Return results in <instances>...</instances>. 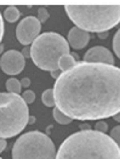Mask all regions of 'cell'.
<instances>
[{
    "mask_svg": "<svg viewBox=\"0 0 120 159\" xmlns=\"http://www.w3.org/2000/svg\"><path fill=\"white\" fill-rule=\"evenodd\" d=\"M55 106L70 119L101 120L120 113V68L77 62L53 86Z\"/></svg>",
    "mask_w": 120,
    "mask_h": 159,
    "instance_id": "1",
    "label": "cell"
},
{
    "mask_svg": "<svg viewBox=\"0 0 120 159\" xmlns=\"http://www.w3.org/2000/svg\"><path fill=\"white\" fill-rule=\"evenodd\" d=\"M55 159H120V148L107 134L80 130L62 142Z\"/></svg>",
    "mask_w": 120,
    "mask_h": 159,
    "instance_id": "2",
    "label": "cell"
},
{
    "mask_svg": "<svg viewBox=\"0 0 120 159\" xmlns=\"http://www.w3.org/2000/svg\"><path fill=\"white\" fill-rule=\"evenodd\" d=\"M70 21L85 32H108L120 23L119 2H79L64 6Z\"/></svg>",
    "mask_w": 120,
    "mask_h": 159,
    "instance_id": "3",
    "label": "cell"
},
{
    "mask_svg": "<svg viewBox=\"0 0 120 159\" xmlns=\"http://www.w3.org/2000/svg\"><path fill=\"white\" fill-rule=\"evenodd\" d=\"M66 53H69L68 41L55 32L40 34L30 46V57L34 65L47 72L58 69V60Z\"/></svg>",
    "mask_w": 120,
    "mask_h": 159,
    "instance_id": "4",
    "label": "cell"
},
{
    "mask_svg": "<svg viewBox=\"0 0 120 159\" xmlns=\"http://www.w3.org/2000/svg\"><path fill=\"white\" fill-rule=\"evenodd\" d=\"M28 106L20 95L0 93V139H10L28 124Z\"/></svg>",
    "mask_w": 120,
    "mask_h": 159,
    "instance_id": "5",
    "label": "cell"
},
{
    "mask_svg": "<svg viewBox=\"0 0 120 159\" xmlns=\"http://www.w3.org/2000/svg\"><path fill=\"white\" fill-rule=\"evenodd\" d=\"M52 140L44 133L29 131L21 135L12 147V159H55Z\"/></svg>",
    "mask_w": 120,
    "mask_h": 159,
    "instance_id": "6",
    "label": "cell"
},
{
    "mask_svg": "<svg viewBox=\"0 0 120 159\" xmlns=\"http://www.w3.org/2000/svg\"><path fill=\"white\" fill-rule=\"evenodd\" d=\"M41 23L34 16H28L23 18L16 27V38L22 45L33 44V41L40 35Z\"/></svg>",
    "mask_w": 120,
    "mask_h": 159,
    "instance_id": "7",
    "label": "cell"
},
{
    "mask_svg": "<svg viewBox=\"0 0 120 159\" xmlns=\"http://www.w3.org/2000/svg\"><path fill=\"white\" fill-rule=\"evenodd\" d=\"M26 66L24 57L17 50H9L0 57V68L5 74L16 75L20 74Z\"/></svg>",
    "mask_w": 120,
    "mask_h": 159,
    "instance_id": "8",
    "label": "cell"
},
{
    "mask_svg": "<svg viewBox=\"0 0 120 159\" xmlns=\"http://www.w3.org/2000/svg\"><path fill=\"white\" fill-rule=\"evenodd\" d=\"M84 61L93 63L114 65V56L104 46H93L84 55Z\"/></svg>",
    "mask_w": 120,
    "mask_h": 159,
    "instance_id": "9",
    "label": "cell"
},
{
    "mask_svg": "<svg viewBox=\"0 0 120 159\" xmlns=\"http://www.w3.org/2000/svg\"><path fill=\"white\" fill-rule=\"evenodd\" d=\"M90 41V34L78 27H73L68 33V43L75 50L84 49Z\"/></svg>",
    "mask_w": 120,
    "mask_h": 159,
    "instance_id": "10",
    "label": "cell"
},
{
    "mask_svg": "<svg viewBox=\"0 0 120 159\" xmlns=\"http://www.w3.org/2000/svg\"><path fill=\"white\" fill-rule=\"evenodd\" d=\"M75 63H77L75 57L70 53H66V55L61 56L60 60H58V69L61 72H66L68 69H70Z\"/></svg>",
    "mask_w": 120,
    "mask_h": 159,
    "instance_id": "11",
    "label": "cell"
},
{
    "mask_svg": "<svg viewBox=\"0 0 120 159\" xmlns=\"http://www.w3.org/2000/svg\"><path fill=\"white\" fill-rule=\"evenodd\" d=\"M21 16V12L20 10L16 7V6H10V7H6L5 11H4V18L10 22V23H13L16 22Z\"/></svg>",
    "mask_w": 120,
    "mask_h": 159,
    "instance_id": "12",
    "label": "cell"
},
{
    "mask_svg": "<svg viewBox=\"0 0 120 159\" xmlns=\"http://www.w3.org/2000/svg\"><path fill=\"white\" fill-rule=\"evenodd\" d=\"M21 83L20 80L16 79V78H10V79L6 80V90L10 93H16V95H20L21 93Z\"/></svg>",
    "mask_w": 120,
    "mask_h": 159,
    "instance_id": "13",
    "label": "cell"
},
{
    "mask_svg": "<svg viewBox=\"0 0 120 159\" xmlns=\"http://www.w3.org/2000/svg\"><path fill=\"white\" fill-rule=\"evenodd\" d=\"M41 101L46 107H53L55 106V95H53V89H47L42 93Z\"/></svg>",
    "mask_w": 120,
    "mask_h": 159,
    "instance_id": "14",
    "label": "cell"
},
{
    "mask_svg": "<svg viewBox=\"0 0 120 159\" xmlns=\"http://www.w3.org/2000/svg\"><path fill=\"white\" fill-rule=\"evenodd\" d=\"M53 119L56 120L58 124H62V125H67V124H69V123H72L73 119H70L69 117H67L66 114H63L58 108H56L55 107V109H53Z\"/></svg>",
    "mask_w": 120,
    "mask_h": 159,
    "instance_id": "15",
    "label": "cell"
},
{
    "mask_svg": "<svg viewBox=\"0 0 120 159\" xmlns=\"http://www.w3.org/2000/svg\"><path fill=\"white\" fill-rule=\"evenodd\" d=\"M113 50L114 52L117 53V56L120 58V29L114 34V38H113Z\"/></svg>",
    "mask_w": 120,
    "mask_h": 159,
    "instance_id": "16",
    "label": "cell"
},
{
    "mask_svg": "<svg viewBox=\"0 0 120 159\" xmlns=\"http://www.w3.org/2000/svg\"><path fill=\"white\" fill-rule=\"evenodd\" d=\"M21 97L23 98V101L26 102L27 105H30V103H33L35 101V93H34V91H32V90H26L24 93H22Z\"/></svg>",
    "mask_w": 120,
    "mask_h": 159,
    "instance_id": "17",
    "label": "cell"
},
{
    "mask_svg": "<svg viewBox=\"0 0 120 159\" xmlns=\"http://www.w3.org/2000/svg\"><path fill=\"white\" fill-rule=\"evenodd\" d=\"M109 136H110V139L117 143V146L120 148V126H115V128H113Z\"/></svg>",
    "mask_w": 120,
    "mask_h": 159,
    "instance_id": "18",
    "label": "cell"
},
{
    "mask_svg": "<svg viewBox=\"0 0 120 159\" xmlns=\"http://www.w3.org/2000/svg\"><path fill=\"white\" fill-rule=\"evenodd\" d=\"M49 12H47V10L45 9V7H40L39 10H38V20H39L40 23H45L47 20H49Z\"/></svg>",
    "mask_w": 120,
    "mask_h": 159,
    "instance_id": "19",
    "label": "cell"
},
{
    "mask_svg": "<svg viewBox=\"0 0 120 159\" xmlns=\"http://www.w3.org/2000/svg\"><path fill=\"white\" fill-rule=\"evenodd\" d=\"M95 130L96 131H100V133H104L108 130V124H107L106 121H97L96 124H95Z\"/></svg>",
    "mask_w": 120,
    "mask_h": 159,
    "instance_id": "20",
    "label": "cell"
},
{
    "mask_svg": "<svg viewBox=\"0 0 120 159\" xmlns=\"http://www.w3.org/2000/svg\"><path fill=\"white\" fill-rule=\"evenodd\" d=\"M4 32H5L4 20H2V15L0 13V44H1V40H2V38H4Z\"/></svg>",
    "mask_w": 120,
    "mask_h": 159,
    "instance_id": "21",
    "label": "cell"
},
{
    "mask_svg": "<svg viewBox=\"0 0 120 159\" xmlns=\"http://www.w3.org/2000/svg\"><path fill=\"white\" fill-rule=\"evenodd\" d=\"M20 83H21V86H22V88H27V86L30 85V79H29V78H23Z\"/></svg>",
    "mask_w": 120,
    "mask_h": 159,
    "instance_id": "22",
    "label": "cell"
},
{
    "mask_svg": "<svg viewBox=\"0 0 120 159\" xmlns=\"http://www.w3.org/2000/svg\"><path fill=\"white\" fill-rule=\"evenodd\" d=\"M21 53H22V56H23V57H27V58H29V57H30V49H28V48H24V49L21 51Z\"/></svg>",
    "mask_w": 120,
    "mask_h": 159,
    "instance_id": "23",
    "label": "cell"
},
{
    "mask_svg": "<svg viewBox=\"0 0 120 159\" xmlns=\"http://www.w3.org/2000/svg\"><path fill=\"white\" fill-rule=\"evenodd\" d=\"M50 73H51V77H52L53 79H57V78L61 75L62 72H61L60 69H56V70H52V72H50Z\"/></svg>",
    "mask_w": 120,
    "mask_h": 159,
    "instance_id": "24",
    "label": "cell"
},
{
    "mask_svg": "<svg viewBox=\"0 0 120 159\" xmlns=\"http://www.w3.org/2000/svg\"><path fill=\"white\" fill-rule=\"evenodd\" d=\"M5 148H6V141H5V139H0V153L4 152Z\"/></svg>",
    "mask_w": 120,
    "mask_h": 159,
    "instance_id": "25",
    "label": "cell"
},
{
    "mask_svg": "<svg viewBox=\"0 0 120 159\" xmlns=\"http://www.w3.org/2000/svg\"><path fill=\"white\" fill-rule=\"evenodd\" d=\"M98 38H101V39H106V38H108V32L98 33Z\"/></svg>",
    "mask_w": 120,
    "mask_h": 159,
    "instance_id": "26",
    "label": "cell"
},
{
    "mask_svg": "<svg viewBox=\"0 0 120 159\" xmlns=\"http://www.w3.org/2000/svg\"><path fill=\"white\" fill-rule=\"evenodd\" d=\"M28 123H29V124H34V123H35V117H30V116H29Z\"/></svg>",
    "mask_w": 120,
    "mask_h": 159,
    "instance_id": "27",
    "label": "cell"
},
{
    "mask_svg": "<svg viewBox=\"0 0 120 159\" xmlns=\"http://www.w3.org/2000/svg\"><path fill=\"white\" fill-rule=\"evenodd\" d=\"M113 119L115 120V121H119V123H120V113H118V114H115V116L113 117Z\"/></svg>",
    "mask_w": 120,
    "mask_h": 159,
    "instance_id": "28",
    "label": "cell"
},
{
    "mask_svg": "<svg viewBox=\"0 0 120 159\" xmlns=\"http://www.w3.org/2000/svg\"><path fill=\"white\" fill-rule=\"evenodd\" d=\"M2 50H4V45L0 44V53H2Z\"/></svg>",
    "mask_w": 120,
    "mask_h": 159,
    "instance_id": "29",
    "label": "cell"
},
{
    "mask_svg": "<svg viewBox=\"0 0 120 159\" xmlns=\"http://www.w3.org/2000/svg\"><path fill=\"white\" fill-rule=\"evenodd\" d=\"M0 159H2V158H0Z\"/></svg>",
    "mask_w": 120,
    "mask_h": 159,
    "instance_id": "30",
    "label": "cell"
}]
</instances>
